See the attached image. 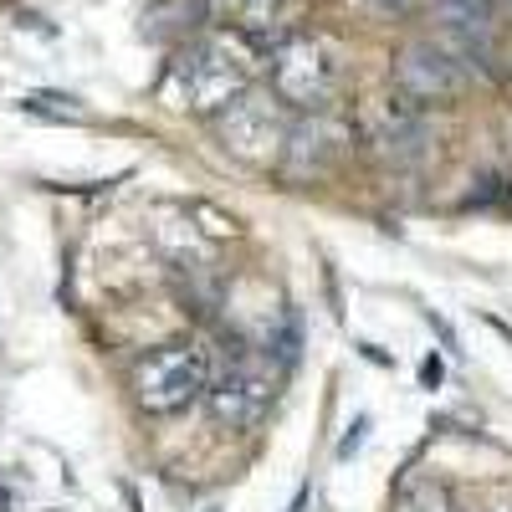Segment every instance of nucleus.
I'll return each mask as SVG.
<instances>
[{"instance_id": "nucleus-5", "label": "nucleus", "mask_w": 512, "mask_h": 512, "mask_svg": "<svg viewBox=\"0 0 512 512\" xmlns=\"http://www.w3.org/2000/svg\"><path fill=\"white\" fill-rule=\"evenodd\" d=\"M216 139H221V149L231 154V159H241V164H277L282 159V149H287V108L272 98V93H241L231 108H221L216 118Z\"/></svg>"}, {"instance_id": "nucleus-11", "label": "nucleus", "mask_w": 512, "mask_h": 512, "mask_svg": "<svg viewBox=\"0 0 512 512\" xmlns=\"http://www.w3.org/2000/svg\"><path fill=\"white\" fill-rule=\"evenodd\" d=\"M210 11H216V21H231V26H267L277 11H282V0H210Z\"/></svg>"}, {"instance_id": "nucleus-12", "label": "nucleus", "mask_w": 512, "mask_h": 512, "mask_svg": "<svg viewBox=\"0 0 512 512\" xmlns=\"http://www.w3.org/2000/svg\"><path fill=\"white\" fill-rule=\"evenodd\" d=\"M21 108L36 113V118H57V123H82L88 118V108H82L77 98H67V93H31V98H21Z\"/></svg>"}, {"instance_id": "nucleus-13", "label": "nucleus", "mask_w": 512, "mask_h": 512, "mask_svg": "<svg viewBox=\"0 0 512 512\" xmlns=\"http://www.w3.org/2000/svg\"><path fill=\"white\" fill-rule=\"evenodd\" d=\"M364 431H369V420H354L349 425V436H344V446H338V461H349L359 446H364Z\"/></svg>"}, {"instance_id": "nucleus-1", "label": "nucleus", "mask_w": 512, "mask_h": 512, "mask_svg": "<svg viewBox=\"0 0 512 512\" xmlns=\"http://www.w3.org/2000/svg\"><path fill=\"white\" fill-rule=\"evenodd\" d=\"M246 93V52L231 36H200L169 67V98L185 113L216 118Z\"/></svg>"}, {"instance_id": "nucleus-4", "label": "nucleus", "mask_w": 512, "mask_h": 512, "mask_svg": "<svg viewBox=\"0 0 512 512\" xmlns=\"http://www.w3.org/2000/svg\"><path fill=\"white\" fill-rule=\"evenodd\" d=\"M338 93V62L328 41L318 36H287L272 52V98L297 113H318Z\"/></svg>"}, {"instance_id": "nucleus-8", "label": "nucleus", "mask_w": 512, "mask_h": 512, "mask_svg": "<svg viewBox=\"0 0 512 512\" xmlns=\"http://www.w3.org/2000/svg\"><path fill=\"white\" fill-rule=\"evenodd\" d=\"M349 149H354V123L333 108H318V113H303V123L287 128L282 159L292 175H328Z\"/></svg>"}, {"instance_id": "nucleus-14", "label": "nucleus", "mask_w": 512, "mask_h": 512, "mask_svg": "<svg viewBox=\"0 0 512 512\" xmlns=\"http://www.w3.org/2000/svg\"><path fill=\"white\" fill-rule=\"evenodd\" d=\"M369 6H379V11L395 16V11H410V0H369Z\"/></svg>"}, {"instance_id": "nucleus-6", "label": "nucleus", "mask_w": 512, "mask_h": 512, "mask_svg": "<svg viewBox=\"0 0 512 512\" xmlns=\"http://www.w3.org/2000/svg\"><path fill=\"white\" fill-rule=\"evenodd\" d=\"M466 82H472L466 77V62L451 47H441V41L420 36V41H405V47L395 52V88H400V98H410L420 108L461 98Z\"/></svg>"}, {"instance_id": "nucleus-10", "label": "nucleus", "mask_w": 512, "mask_h": 512, "mask_svg": "<svg viewBox=\"0 0 512 512\" xmlns=\"http://www.w3.org/2000/svg\"><path fill=\"white\" fill-rule=\"evenodd\" d=\"M390 512H456V507H451L446 482H436V477H410V482L395 492Z\"/></svg>"}, {"instance_id": "nucleus-15", "label": "nucleus", "mask_w": 512, "mask_h": 512, "mask_svg": "<svg viewBox=\"0 0 512 512\" xmlns=\"http://www.w3.org/2000/svg\"><path fill=\"white\" fill-rule=\"evenodd\" d=\"M507 512H512V507H507Z\"/></svg>"}, {"instance_id": "nucleus-7", "label": "nucleus", "mask_w": 512, "mask_h": 512, "mask_svg": "<svg viewBox=\"0 0 512 512\" xmlns=\"http://www.w3.org/2000/svg\"><path fill=\"white\" fill-rule=\"evenodd\" d=\"M364 139L384 164L405 169V164H420L431 154V118H425V108L410 103V98H379L364 113Z\"/></svg>"}, {"instance_id": "nucleus-3", "label": "nucleus", "mask_w": 512, "mask_h": 512, "mask_svg": "<svg viewBox=\"0 0 512 512\" xmlns=\"http://www.w3.org/2000/svg\"><path fill=\"white\" fill-rule=\"evenodd\" d=\"M277 390H282V374L262 354H241L221 374H210L205 410L216 425H226V431H256V425L272 415Z\"/></svg>"}, {"instance_id": "nucleus-9", "label": "nucleus", "mask_w": 512, "mask_h": 512, "mask_svg": "<svg viewBox=\"0 0 512 512\" xmlns=\"http://www.w3.org/2000/svg\"><path fill=\"white\" fill-rule=\"evenodd\" d=\"M436 16L446 36H456L466 52H487L492 47V0H436Z\"/></svg>"}, {"instance_id": "nucleus-2", "label": "nucleus", "mask_w": 512, "mask_h": 512, "mask_svg": "<svg viewBox=\"0 0 512 512\" xmlns=\"http://www.w3.org/2000/svg\"><path fill=\"white\" fill-rule=\"evenodd\" d=\"M128 390H134V405L144 415H180L195 400H205V390H210V349L200 338L159 344L134 364Z\"/></svg>"}]
</instances>
